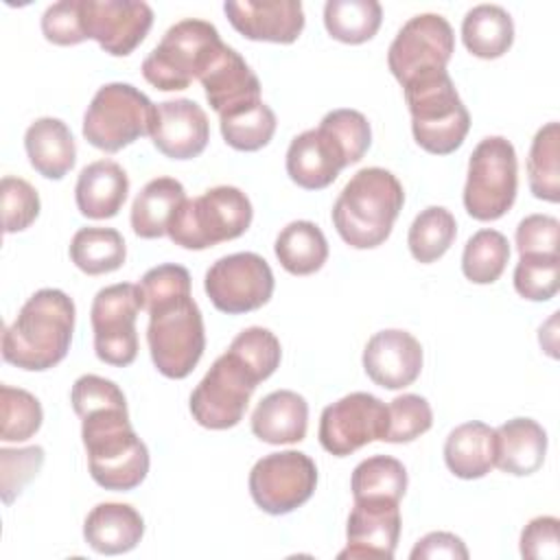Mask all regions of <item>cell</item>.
<instances>
[{"label": "cell", "instance_id": "obj_1", "mask_svg": "<svg viewBox=\"0 0 560 560\" xmlns=\"http://www.w3.org/2000/svg\"><path fill=\"white\" fill-rule=\"evenodd\" d=\"M92 479L105 490H133L149 472V448L136 435L122 389L98 374H83L70 392Z\"/></svg>", "mask_w": 560, "mask_h": 560}, {"label": "cell", "instance_id": "obj_2", "mask_svg": "<svg viewBox=\"0 0 560 560\" xmlns=\"http://www.w3.org/2000/svg\"><path fill=\"white\" fill-rule=\"evenodd\" d=\"M149 313L147 343L151 361L166 378H186L206 348L203 317L190 298V273L182 265H158L140 280Z\"/></svg>", "mask_w": 560, "mask_h": 560}, {"label": "cell", "instance_id": "obj_3", "mask_svg": "<svg viewBox=\"0 0 560 560\" xmlns=\"http://www.w3.org/2000/svg\"><path fill=\"white\" fill-rule=\"evenodd\" d=\"M74 330V302L61 289L35 291L4 328L2 359L28 372L63 361Z\"/></svg>", "mask_w": 560, "mask_h": 560}, {"label": "cell", "instance_id": "obj_4", "mask_svg": "<svg viewBox=\"0 0 560 560\" xmlns=\"http://www.w3.org/2000/svg\"><path fill=\"white\" fill-rule=\"evenodd\" d=\"M405 203L398 177L381 166L357 171L332 206L337 234L354 249H372L387 241Z\"/></svg>", "mask_w": 560, "mask_h": 560}, {"label": "cell", "instance_id": "obj_5", "mask_svg": "<svg viewBox=\"0 0 560 560\" xmlns=\"http://www.w3.org/2000/svg\"><path fill=\"white\" fill-rule=\"evenodd\" d=\"M402 90L416 142L435 155H448L459 149L470 129V114L448 72H420L411 77Z\"/></svg>", "mask_w": 560, "mask_h": 560}, {"label": "cell", "instance_id": "obj_6", "mask_svg": "<svg viewBox=\"0 0 560 560\" xmlns=\"http://www.w3.org/2000/svg\"><path fill=\"white\" fill-rule=\"evenodd\" d=\"M225 46L214 24L197 18L179 20L144 57L142 77L164 92L186 90L208 72Z\"/></svg>", "mask_w": 560, "mask_h": 560}, {"label": "cell", "instance_id": "obj_7", "mask_svg": "<svg viewBox=\"0 0 560 560\" xmlns=\"http://www.w3.org/2000/svg\"><path fill=\"white\" fill-rule=\"evenodd\" d=\"M252 217V201L241 188L214 186L186 199L173 214L166 234L184 249H206L245 234Z\"/></svg>", "mask_w": 560, "mask_h": 560}, {"label": "cell", "instance_id": "obj_8", "mask_svg": "<svg viewBox=\"0 0 560 560\" xmlns=\"http://www.w3.org/2000/svg\"><path fill=\"white\" fill-rule=\"evenodd\" d=\"M155 105L131 83H107L92 96L83 116V138L105 151L116 153L140 136H149Z\"/></svg>", "mask_w": 560, "mask_h": 560}, {"label": "cell", "instance_id": "obj_9", "mask_svg": "<svg viewBox=\"0 0 560 560\" xmlns=\"http://www.w3.org/2000/svg\"><path fill=\"white\" fill-rule=\"evenodd\" d=\"M518 164L514 144L503 136L483 138L468 160L464 208L477 221L501 219L516 199Z\"/></svg>", "mask_w": 560, "mask_h": 560}, {"label": "cell", "instance_id": "obj_10", "mask_svg": "<svg viewBox=\"0 0 560 560\" xmlns=\"http://www.w3.org/2000/svg\"><path fill=\"white\" fill-rule=\"evenodd\" d=\"M144 308L138 284L118 282L101 289L92 300L90 322L96 357L114 368L133 363L138 354L136 317Z\"/></svg>", "mask_w": 560, "mask_h": 560}, {"label": "cell", "instance_id": "obj_11", "mask_svg": "<svg viewBox=\"0 0 560 560\" xmlns=\"http://www.w3.org/2000/svg\"><path fill=\"white\" fill-rule=\"evenodd\" d=\"M258 381L230 352H223L190 394V413L206 429L236 427L249 405Z\"/></svg>", "mask_w": 560, "mask_h": 560}, {"label": "cell", "instance_id": "obj_12", "mask_svg": "<svg viewBox=\"0 0 560 560\" xmlns=\"http://www.w3.org/2000/svg\"><path fill=\"white\" fill-rule=\"evenodd\" d=\"M317 486L315 462L300 451H280L260 457L249 472L254 503L273 516L304 505Z\"/></svg>", "mask_w": 560, "mask_h": 560}, {"label": "cell", "instance_id": "obj_13", "mask_svg": "<svg viewBox=\"0 0 560 560\" xmlns=\"http://www.w3.org/2000/svg\"><path fill=\"white\" fill-rule=\"evenodd\" d=\"M203 289L221 313H249L269 302L273 293V271L262 256L236 252L212 262L206 271Z\"/></svg>", "mask_w": 560, "mask_h": 560}, {"label": "cell", "instance_id": "obj_14", "mask_svg": "<svg viewBox=\"0 0 560 560\" xmlns=\"http://www.w3.org/2000/svg\"><path fill=\"white\" fill-rule=\"evenodd\" d=\"M387 420V405L381 398L368 392H352L324 407L317 431L319 444L335 457L352 455L374 440L383 442Z\"/></svg>", "mask_w": 560, "mask_h": 560}, {"label": "cell", "instance_id": "obj_15", "mask_svg": "<svg viewBox=\"0 0 560 560\" xmlns=\"http://www.w3.org/2000/svg\"><path fill=\"white\" fill-rule=\"evenodd\" d=\"M455 50V35L446 18L420 13L402 24L387 50V66L396 81L405 85L427 70H446Z\"/></svg>", "mask_w": 560, "mask_h": 560}, {"label": "cell", "instance_id": "obj_16", "mask_svg": "<svg viewBox=\"0 0 560 560\" xmlns=\"http://www.w3.org/2000/svg\"><path fill=\"white\" fill-rule=\"evenodd\" d=\"M81 24L85 39L114 55H131L153 24V9L142 0H81Z\"/></svg>", "mask_w": 560, "mask_h": 560}, {"label": "cell", "instance_id": "obj_17", "mask_svg": "<svg viewBox=\"0 0 560 560\" xmlns=\"http://www.w3.org/2000/svg\"><path fill=\"white\" fill-rule=\"evenodd\" d=\"M400 536V508L389 497L354 499V508L346 525V549L337 553L339 560L381 558L392 560Z\"/></svg>", "mask_w": 560, "mask_h": 560}, {"label": "cell", "instance_id": "obj_18", "mask_svg": "<svg viewBox=\"0 0 560 560\" xmlns=\"http://www.w3.org/2000/svg\"><path fill=\"white\" fill-rule=\"evenodd\" d=\"M155 149L171 160L197 158L210 140V122L201 105L190 98H175L155 105L149 131Z\"/></svg>", "mask_w": 560, "mask_h": 560}, {"label": "cell", "instance_id": "obj_19", "mask_svg": "<svg viewBox=\"0 0 560 560\" xmlns=\"http://www.w3.org/2000/svg\"><path fill=\"white\" fill-rule=\"evenodd\" d=\"M223 11L230 24L254 42L293 44L304 28L300 0H230Z\"/></svg>", "mask_w": 560, "mask_h": 560}, {"label": "cell", "instance_id": "obj_20", "mask_svg": "<svg viewBox=\"0 0 560 560\" xmlns=\"http://www.w3.org/2000/svg\"><path fill=\"white\" fill-rule=\"evenodd\" d=\"M363 370L378 387L402 389L420 376L422 346L407 330H381L365 343Z\"/></svg>", "mask_w": 560, "mask_h": 560}, {"label": "cell", "instance_id": "obj_21", "mask_svg": "<svg viewBox=\"0 0 560 560\" xmlns=\"http://www.w3.org/2000/svg\"><path fill=\"white\" fill-rule=\"evenodd\" d=\"M210 107L221 116L260 103V81L247 61L230 46L223 48L219 59L199 79Z\"/></svg>", "mask_w": 560, "mask_h": 560}, {"label": "cell", "instance_id": "obj_22", "mask_svg": "<svg viewBox=\"0 0 560 560\" xmlns=\"http://www.w3.org/2000/svg\"><path fill=\"white\" fill-rule=\"evenodd\" d=\"M343 166H348L343 151L319 127L302 131L287 149V173L306 190L330 186Z\"/></svg>", "mask_w": 560, "mask_h": 560}, {"label": "cell", "instance_id": "obj_23", "mask_svg": "<svg viewBox=\"0 0 560 560\" xmlns=\"http://www.w3.org/2000/svg\"><path fill=\"white\" fill-rule=\"evenodd\" d=\"M144 534L140 512L129 503H98L90 510L83 523L85 542L103 556H118L131 551Z\"/></svg>", "mask_w": 560, "mask_h": 560}, {"label": "cell", "instance_id": "obj_24", "mask_svg": "<svg viewBox=\"0 0 560 560\" xmlns=\"http://www.w3.org/2000/svg\"><path fill=\"white\" fill-rule=\"evenodd\" d=\"M547 453V431L532 418H512L494 429V466L508 475L536 472Z\"/></svg>", "mask_w": 560, "mask_h": 560}, {"label": "cell", "instance_id": "obj_25", "mask_svg": "<svg viewBox=\"0 0 560 560\" xmlns=\"http://www.w3.org/2000/svg\"><path fill=\"white\" fill-rule=\"evenodd\" d=\"M129 192V177L125 168L112 160H96L88 164L77 179V208L88 219H112L122 208Z\"/></svg>", "mask_w": 560, "mask_h": 560}, {"label": "cell", "instance_id": "obj_26", "mask_svg": "<svg viewBox=\"0 0 560 560\" xmlns=\"http://www.w3.org/2000/svg\"><path fill=\"white\" fill-rule=\"evenodd\" d=\"M308 427V402L291 389L267 394L252 413V433L267 444L302 442Z\"/></svg>", "mask_w": 560, "mask_h": 560}, {"label": "cell", "instance_id": "obj_27", "mask_svg": "<svg viewBox=\"0 0 560 560\" xmlns=\"http://www.w3.org/2000/svg\"><path fill=\"white\" fill-rule=\"evenodd\" d=\"M24 149L31 166L46 179H61L77 162V144L61 118L44 116L28 125Z\"/></svg>", "mask_w": 560, "mask_h": 560}, {"label": "cell", "instance_id": "obj_28", "mask_svg": "<svg viewBox=\"0 0 560 560\" xmlns=\"http://www.w3.org/2000/svg\"><path fill=\"white\" fill-rule=\"evenodd\" d=\"M444 462L459 479H481L494 466V429L472 420L455 427L444 442Z\"/></svg>", "mask_w": 560, "mask_h": 560}, {"label": "cell", "instance_id": "obj_29", "mask_svg": "<svg viewBox=\"0 0 560 560\" xmlns=\"http://www.w3.org/2000/svg\"><path fill=\"white\" fill-rule=\"evenodd\" d=\"M186 201V190L175 177L151 179L133 199L131 228L140 238H160L179 206Z\"/></svg>", "mask_w": 560, "mask_h": 560}, {"label": "cell", "instance_id": "obj_30", "mask_svg": "<svg viewBox=\"0 0 560 560\" xmlns=\"http://www.w3.org/2000/svg\"><path fill=\"white\" fill-rule=\"evenodd\" d=\"M462 42L479 59L505 55L514 42V22L499 4H477L462 22Z\"/></svg>", "mask_w": 560, "mask_h": 560}, {"label": "cell", "instance_id": "obj_31", "mask_svg": "<svg viewBox=\"0 0 560 560\" xmlns=\"http://www.w3.org/2000/svg\"><path fill=\"white\" fill-rule=\"evenodd\" d=\"M273 249L282 269L293 276H311L319 271L328 258L326 236L313 221H291L284 225Z\"/></svg>", "mask_w": 560, "mask_h": 560}, {"label": "cell", "instance_id": "obj_32", "mask_svg": "<svg viewBox=\"0 0 560 560\" xmlns=\"http://www.w3.org/2000/svg\"><path fill=\"white\" fill-rule=\"evenodd\" d=\"M127 258L125 238L114 228H81L70 241V260L88 276L109 273Z\"/></svg>", "mask_w": 560, "mask_h": 560}, {"label": "cell", "instance_id": "obj_33", "mask_svg": "<svg viewBox=\"0 0 560 560\" xmlns=\"http://www.w3.org/2000/svg\"><path fill=\"white\" fill-rule=\"evenodd\" d=\"M529 190L536 199L560 201V125L556 120L540 127L527 155Z\"/></svg>", "mask_w": 560, "mask_h": 560}, {"label": "cell", "instance_id": "obj_34", "mask_svg": "<svg viewBox=\"0 0 560 560\" xmlns=\"http://www.w3.org/2000/svg\"><path fill=\"white\" fill-rule=\"evenodd\" d=\"M383 9L376 0H328L324 4V26L328 35L343 44H363L381 26Z\"/></svg>", "mask_w": 560, "mask_h": 560}, {"label": "cell", "instance_id": "obj_35", "mask_svg": "<svg viewBox=\"0 0 560 560\" xmlns=\"http://www.w3.org/2000/svg\"><path fill=\"white\" fill-rule=\"evenodd\" d=\"M457 236V223L451 210L442 206L424 208L409 228V252L418 262H435L442 258Z\"/></svg>", "mask_w": 560, "mask_h": 560}, {"label": "cell", "instance_id": "obj_36", "mask_svg": "<svg viewBox=\"0 0 560 560\" xmlns=\"http://www.w3.org/2000/svg\"><path fill=\"white\" fill-rule=\"evenodd\" d=\"M510 260V243L497 230L475 232L462 254V271L475 284H492L505 271Z\"/></svg>", "mask_w": 560, "mask_h": 560}, {"label": "cell", "instance_id": "obj_37", "mask_svg": "<svg viewBox=\"0 0 560 560\" xmlns=\"http://www.w3.org/2000/svg\"><path fill=\"white\" fill-rule=\"evenodd\" d=\"M350 490L354 499L389 497L400 501L407 490V470L396 457L372 455L352 470Z\"/></svg>", "mask_w": 560, "mask_h": 560}, {"label": "cell", "instance_id": "obj_38", "mask_svg": "<svg viewBox=\"0 0 560 560\" xmlns=\"http://www.w3.org/2000/svg\"><path fill=\"white\" fill-rule=\"evenodd\" d=\"M221 136L236 151H258L269 144L276 133V114L262 101L238 109L234 114L221 116Z\"/></svg>", "mask_w": 560, "mask_h": 560}, {"label": "cell", "instance_id": "obj_39", "mask_svg": "<svg viewBox=\"0 0 560 560\" xmlns=\"http://www.w3.org/2000/svg\"><path fill=\"white\" fill-rule=\"evenodd\" d=\"M0 438L4 442H24L33 438L44 420L39 400L31 392L11 385L0 387Z\"/></svg>", "mask_w": 560, "mask_h": 560}, {"label": "cell", "instance_id": "obj_40", "mask_svg": "<svg viewBox=\"0 0 560 560\" xmlns=\"http://www.w3.org/2000/svg\"><path fill=\"white\" fill-rule=\"evenodd\" d=\"M228 352L234 354L258 383L276 372L282 357L278 337L262 326H249L241 330L232 339Z\"/></svg>", "mask_w": 560, "mask_h": 560}, {"label": "cell", "instance_id": "obj_41", "mask_svg": "<svg viewBox=\"0 0 560 560\" xmlns=\"http://www.w3.org/2000/svg\"><path fill=\"white\" fill-rule=\"evenodd\" d=\"M560 287V254H523L514 267V289L532 302H547Z\"/></svg>", "mask_w": 560, "mask_h": 560}, {"label": "cell", "instance_id": "obj_42", "mask_svg": "<svg viewBox=\"0 0 560 560\" xmlns=\"http://www.w3.org/2000/svg\"><path fill=\"white\" fill-rule=\"evenodd\" d=\"M387 433L383 442H394V444H405L413 442L422 433H427L433 424V411L427 398L418 394H402L396 396L387 405Z\"/></svg>", "mask_w": 560, "mask_h": 560}, {"label": "cell", "instance_id": "obj_43", "mask_svg": "<svg viewBox=\"0 0 560 560\" xmlns=\"http://www.w3.org/2000/svg\"><path fill=\"white\" fill-rule=\"evenodd\" d=\"M319 129L326 131L337 147L343 151V158L350 164L359 162L365 151L370 149L372 142V129L368 118L357 112V109H332L328 112L322 122Z\"/></svg>", "mask_w": 560, "mask_h": 560}, {"label": "cell", "instance_id": "obj_44", "mask_svg": "<svg viewBox=\"0 0 560 560\" xmlns=\"http://www.w3.org/2000/svg\"><path fill=\"white\" fill-rule=\"evenodd\" d=\"M2 199V225L4 234H15L26 230L39 214V195L22 177H2L0 182Z\"/></svg>", "mask_w": 560, "mask_h": 560}, {"label": "cell", "instance_id": "obj_45", "mask_svg": "<svg viewBox=\"0 0 560 560\" xmlns=\"http://www.w3.org/2000/svg\"><path fill=\"white\" fill-rule=\"evenodd\" d=\"M44 464L42 446L0 448V494L9 505L24 490V486L39 472Z\"/></svg>", "mask_w": 560, "mask_h": 560}, {"label": "cell", "instance_id": "obj_46", "mask_svg": "<svg viewBox=\"0 0 560 560\" xmlns=\"http://www.w3.org/2000/svg\"><path fill=\"white\" fill-rule=\"evenodd\" d=\"M42 33L57 46H74L85 42L81 24V0H59L42 15Z\"/></svg>", "mask_w": 560, "mask_h": 560}, {"label": "cell", "instance_id": "obj_47", "mask_svg": "<svg viewBox=\"0 0 560 560\" xmlns=\"http://www.w3.org/2000/svg\"><path fill=\"white\" fill-rule=\"evenodd\" d=\"M560 223L549 214H529L516 228L518 254H558Z\"/></svg>", "mask_w": 560, "mask_h": 560}, {"label": "cell", "instance_id": "obj_48", "mask_svg": "<svg viewBox=\"0 0 560 560\" xmlns=\"http://www.w3.org/2000/svg\"><path fill=\"white\" fill-rule=\"evenodd\" d=\"M558 518L536 516L521 532V556L536 560H556L560 556L558 545Z\"/></svg>", "mask_w": 560, "mask_h": 560}, {"label": "cell", "instance_id": "obj_49", "mask_svg": "<svg viewBox=\"0 0 560 560\" xmlns=\"http://www.w3.org/2000/svg\"><path fill=\"white\" fill-rule=\"evenodd\" d=\"M411 560H424V558H468V549L464 540L451 532H431L422 536L416 547L409 553Z\"/></svg>", "mask_w": 560, "mask_h": 560}]
</instances>
